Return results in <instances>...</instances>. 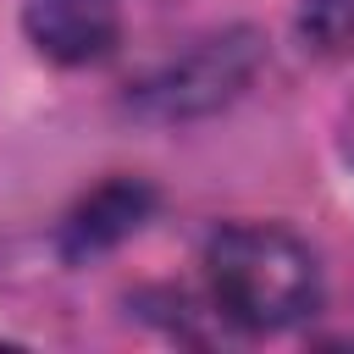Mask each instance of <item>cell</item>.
I'll use <instances>...</instances> for the list:
<instances>
[{"label":"cell","instance_id":"3957f363","mask_svg":"<svg viewBox=\"0 0 354 354\" xmlns=\"http://www.w3.org/2000/svg\"><path fill=\"white\" fill-rule=\"evenodd\" d=\"M22 28L39 55H50L61 66H88V61L111 55V44L122 33V6L116 0H28Z\"/></svg>","mask_w":354,"mask_h":354},{"label":"cell","instance_id":"277c9868","mask_svg":"<svg viewBox=\"0 0 354 354\" xmlns=\"http://www.w3.org/2000/svg\"><path fill=\"white\" fill-rule=\"evenodd\" d=\"M149 205H155V194H149L144 183H105V188H94V194L72 210V221H66V232H61V249H66L72 260L100 254V249L122 243L127 232H138V221L149 216Z\"/></svg>","mask_w":354,"mask_h":354},{"label":"cell","instance_id":"7a4b0ae2","mask_svg":"<svg viewBox=\"0 0 354 354\" xmlns=\"http://www.w3.org/2000/svg\"><path fill=\"white\" fill-rule=\"evenodd\" d=\"M254 66H260V39L249 28H232V33H216L194 50H183L155 77H144L133 105L155 122H188V116L221 111L254 77Z\"/></svg>","mask_w":354,"mask_h":354},{"label":"cell","instance_id":"8992f818","mask_svg":"<svg viewBox=\"0 0 354 354\" xmlns=\"http://www.w3.org/2000/svg\"><path fill=\"white\" fill-rule=\"evenodd\" d=\"M348 155H354V122H348Z\"/></svg>","mask_w":354,"mask_h":354},{"label":"cell","instance_id":"5b68a950","mask_svg":"<svg viewBox=\"0 0 354 354\" xmlns=\"http://www.w3.org/2000/svg\"><path fill=\"white\" fill-rule=\"evenodd\" d=\"M299 33H304V44L321 50V55L348 50V44H354V0H304Z\"/></svg>","mask_w":354,"mask_h":354},{"label":"cell","instance_id":"6da1fadb","mask_svg":"<svg viewBox=\"0 0 354 354\" xmlns=\"http://www.w3.org/2000/svg\"><path fill=\"white\" fill-rule=\"evenodd\" d=\"M205 282L216 310L249 332L299 326L321 304V266L310 243L266 221L221 227L205 243Z\"/></svg>","mask_w":354,"mask_h":354}]
</instances>
